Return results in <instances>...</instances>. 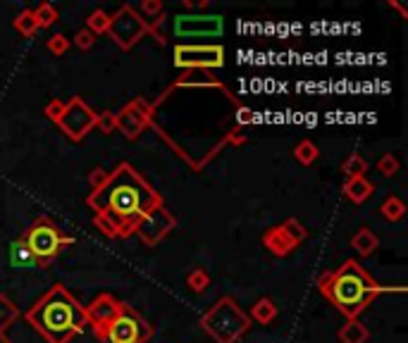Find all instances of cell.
I'll return each mask as SVG.
<instances>
[{"mask_svg":"<svg viewBox=\"0 0 408 343\" xmlns=\"http://www.w3.org/2000/svg\"><path fill=\"white\" fill-rule=\"evenodd\" d=\"M341 172H344L346 179L365 177V172H368V160H365L361 153H351L349 158L341 162Z\"/></svg>","mask_w":408,"mask_h":343,"instance_id":"24","label":"cell"},{"mask_svg":"<svg viewBox=\"0 0 408 343\" xmlns=\"http://www.w3.org/2000/svg\"><path fill=\"white\" fill-rule=\"evenodd\" d=\"M279 227H282V231H284L287 236L291 238V243L296 246V248L303 243L305 238H308V229H305V227L301 224V222L296 220V217H287L284 222H282Z\"/></svg>","mask_w":408,"mask_h":343,"instance_id":"26","label":"cell"},{"mask_svg":"<svg viewBox=\"0 0 408 343\" xmlns=\"http://www.w3.org/2000/svg\"><path fill=\"white\" fill-rule=\"evenodd\" d=\"M32 327L46 339V343H70L86 329V312L62 284L46 291L24 315Z\"/></svg>","mask_w":408,"mask_h":343,"instance_id":"3","label":"cell"},{"mask_svg":"<svg viewBox=\"0 0 408 343\" xmlns=\"http://www.w3.org/2000/svg\"><path fill=\"white\" fill-rule=\"evenodd\" d=\"M184 284H187V288L191 293H206L208 286H210V274L206 267H194L191 272L187 274V279H184Z\"/></svg>","mask_w":408,"mask_h":343,"instance_id":"23","label":"cell"},{"mask_svg":"<svg viewBox=\"0 0 408 343\" xmlns=\"http://www.w3.org/2000/svg\"><path fill=\"white\" fill-rule=\"evenodd\" d=\"M107 24H110V15L98 8L86 17V32H91L93 36H103L107 34Z\"/></svg>","mask_w":408,"mask_h":343,"instance_id":"27","label":"cell"},{"mask_svg":"<svg viewBox=\"0 0 408 343\" xmlns=\"http://www.w3.org/2000/svg\"><path fill=\"white\" fill-rule=\"evenodd\" d=\"M93 129L103 131V134H112V131H115V112L105 110V112L96 114V126H93Z\"/></svg>","mask_w":408,"mask_h":343,"instance_id":"31","label":"cell"},{"mask_svg":"<svg viewBox=\"0 0 408 343\" xmlns=\"http://www.w3.org/2000/svg\"><path fill=\"white\" fill-rule=\"evenodd\" d=\"M380 215L387 222H401L406 217V203L399 196H387L385 203L380 206Z\"/></svg>","mask_w":408,"mask_h":343,"instance_id":"22","label":"cell"},{"mask_svg":"<svg viewBox=\"0 0 408 343\" xmlns=\"http://www.w3.org/2000/svg\"><path fill=\"white\" fill-rule=\"evenodd\" d=\"M337 339H339V343H368L370 341V329L365 327L358 317L356 320H346L339 327Z\"/></svg>","mask_w":408,"mask_h":343,"instance_id":"18","label":"cell"},{"mask_svg":"<svg viewBox=\"0 0 408 343\" xmlns=\"http://www.w3.org/2000/svg\"><path fill=\"white\" fill-rule=\"evenodd\" d=\"M341 191H344L346 201H351L353 206H363V203L375 194V184L368 182L365 177H356V179H346Z\"/></svg>","mask_w":408,"mask_h":343,"instance_id":"15","label":"cell"},{"mask_svg":"<svg viewBox=\"0 0 408 343\" xmlns=\"http://www.w3.org/2000/svg\"><path fill=\"white\" fill-rule=\"evenodd\" d=\"M34 17L39 22V29H48L58 22V8L53 3H41L39 8L34 10Z\"/></svg>","mask_w":408,"mask_h":343,"instance_id":"28","label":"cell"},{"mask_svg":"<svg viewBox=\"0 0 408 343\" xmlns=\"http://www.w3.org/2000/svg\"><path fill=\"white\" fill-rule=\"evenodd\" d=\"M119 308H122V300H117L112 293H98V296L84 308V312H86V322L91 324V329L98 332L100 327H105V324L117 315Z\"/></svg>","mask_w":408,"mask_h":343,"instance_id":"13","label":"cell"},{"mask_svg":"<svg viewBox=\"0 0 408 343\" xmlns=\"http://www.w3.org/2000/svg\"><path fill=\"white\" fill-rule=\"evenodd\" d=\"M377 172H380L382 174V177H394V174H397L399 172V167H401V162H399V158H397V155H394V153H385V155H382V158L380 160H377Z\"/></svg>","mask_w":408,"mask_h":343,"instance_id":"30","label":"cell"},{"mask_svg":"<svg viewBox=\"0 0 408 343\" xmlns=\"http://www.w3.org/2000/svg\"><path fill=\"white\" fill-rule=\"evenodd\" d=\"M8 260H10V264H12L15 269H34V267H39V262H36L34 253L29 250V246L24 243V238H22V236L10 243Z\"/></svg>","mask_w":408,"mask_h":343,"instance_id":"16","label":"cell"},{"mask_svg":"<svg viewBox=\"0 0 408 343\" xmlns=\"http://www.w3.org/2000/svg\"><path fill=\"white\" fill-rule=\"evenodd\" d=\"M96 114L98 112H93L91 105L84 103V98L74 95V98L65 103V112H62V117H60V122H58V129L62 131L70 141L79 143L96 126Z\"/></svg>","mask_w":408,"mask_h":343,"instance_id":"9","label":"cell"},{"mask_svg":"<svg viewBox=\"0 0 408 343\" xmlns=\"http://www.w3.org/2000/svg\"><path fill=\"white\" fill-rule=\"evenodd\" d=\"M62 112H65V100H60V98H53V100H48L46 107H44V114L51 122H60V117H62Z\"/></svg>","mask_w":408,"mask_h":343,"instance_id":"32","label":"cell"},{"mask_svg":"<svg viewBox=\"0 0 408 343\" xmlns=\"http://www.w3.org/2000/svg\"><path fill=\"white\" fill-rule=\"evenodd\" d=\"M201 329L215 343H237L251 329V317L232 296H222L201 317Z\"/></svg>","mask_w":408,"mask_h":343,"instance_id":"4","label":"cell"},{"mask_svg":"<svg viewBox=\"0 0 408 343\" xmlns=\"http://www.w3.org/2000/svg\"><path fill=\"white\" fill-rule=\"evenodd\" d=\"M70 46H72V39H67L65 34H53L51 39L46 41V51L55 58H62L65 53L70 51Z\"/></svg>","mask_w":408,"mask_h":343,"instance_id":"29","label":"cell"},{"mask_svg":"<svg viewBox=\"0 0 408 343\" xmlns=\"http://www.w3.org/2000/svg\"><path fill=\"white\" fill-rule=\"evenodd\" d=\"M153 105L146 98H134L115 112V131H122L127 141H136L153 124Z\"/></svg>","mask_w":408,"mask_h":343,"instance_id":"11","label":"cell"},{"mask_svg":"<svg viewBox=\"0 0 408 343\" xmlns=\"http://www.w3.org/2000/svg\"><path fill=\"white\" fill-rule=\"evenodd\" d=\"M277 315H279L277 303H275L272 298L263 296V298L256 300V305L251 308L249 317H251V322H258V324H263V327H268V324H272L275 320H277Z\"/></svg>","mask_w":408,"mask_h":343,"instance_id":"19","label":"cell"},{"mask_svg":"<svg viewBox=\"0 0 408 343\" xmlns=\"http://www.w3.org/2000/svg\"><path fill=\"white\" fill-rule=\"evenodd\" d=\"M172 29L177 39H218L225 32V17L187 12V15H175Z\"/></svg>","mask_w":408,"mask_h":343,"instance_id":"10","label":"cell"},{"mask_svg":"<svg viewBox=\"0 0 408 343\" xmlns=\"http://www.w3.org/2000/svg\"><path fill=\"white\" fill-rule=\"evenodd\" d=\"M291 153H294V160H296L298 165H303V167L313 165V162L320 158V148H317L315 143L310 141V138H303V141H298L296 148H294Z\"/></svg>","mask_w":408,"mask_h":343,"instance_id":"21","label":"cell"},{"mask_svg":"<svg viewBox=\"0 0 408 343\" xmlns=\"http://www.w3.org/2000/svg\"><path fill=\"white\" fill-rule=\"evenodd\" d=\"M263 246L268 248V253H272L275 257H289L296 246L291 243V238L282 231V227H270L265 234H263Z\"/></svg>","mask_w":408,"mask_h":343,"instance_id":"14","label":"cell"},{"mask_svg":"<svg viewBox=\"0 0 408 343\" xmlns=\"http://www.w3.org/2000/svg\"><path fill=\"white\" fill-rule=\"evenodd\" d=\"M254 119H256V114H254V110H251V107H246V105L237 107V124H239V126L251 124Z\"/></svg>","mask_w":408,"mask_h":343,"instance_id":"35","label":"cell"},{"mask_svg":"<svg viewBox=\"0 0 408 343\" xmlns=\"http://www.w3.org/2000/svg\"><path fill=\"white\" fill-rule=\"evenodd\" d=\"M172 62L177 69H220L225 67V48L220 43H177L172 51Z\"/></svg>","mask_w":408,"mask_h":343,"instance_id":"7","label":"cell"},{"mask_svg":"<svg viewBox=\"0 0 408 343\" xmlns=\"http://www.w3.org/2000/svg\"><path fill=\"white\" fill-rule=\"evenodd\" d=\"M0 343H12V341L8 339V334H0Z\"/></svg>","mask_w":408,"mask_h":343,"instance_id":"37","label":"cell"},{"mask_svg":"<svg viewBox=\"0 0 408 343\" xmlns=\"http://www.w3.org/2000/svg\"><path fill=\"white\" fill-rule=\"evenodd\" d=\"M72 43L79 48V51H91L96 46V36L91 32H86V29H81V32H77V36L72 39Z\"/></svg>","mask_w":408,"mask_h":343,"instance_id":"33","label":"cell"},{"mask_svg":"<svg viewBox=\"0 0 408 343\" xmlns=\"http://www.w3.org/2000/svg\"><path fill=\"white\" fill-rule=\"evenodd\" d=\"M22 238L29 246V250L34 253L39 267H48L65 246H74L77 241L74 236H65L51 217H36L27 231L22 234Z\"/></svg>","mask_w":408,"mask_h":343,"instance_id":"5","label":"cell"},{"mask_svg":"<svg viewBox=\"0 0 408 343\" xmlns=\"http://www.w3.org/2000/svg\"><path fill=\"white\" fill-rule=\"evenodd\" d=\"M93 334L100 343H148L153 327L131 305L122 303L117 315Z\"/></svg>","mask_w":408,"mask_h":343,"instance_id":"6","label":"cell"},{"mask_svg":"<svg viewBox=\"0 0 408 343\" xmlns=\"http://www.w3.org/2000/svg\"><path fill=\"white\" fill-rule=\"evenodd\" d=\"M151 34L146 20L136 12L131 5H122L115 15H110V24H107V36L115 41L117 48L122 51H131L143 36Z\"/></svg>","mask_w":408,"mask_h":343,"instance_id":"8","label":"cell"},{"mask_svg":"<svg viewBox=\"0 0 408 343\" xmlns=\"http://www.w3.org/2000/svg\"><path fill=\"white\" fill-rule=\"evenodd\" d=\"M389 8H394L401 15V20H408V10L404 8L401 3H397V0H389Z\"/></svg>","mask_w":408,"mask_h":343,"instance_id":"36","label":"cell"},{"mask_svg":"<svg viewBox=\"0 0 408 343\" xmlns=\"http://www.w3.org/2000/svg\"><path fill=\"white\" fill-rule=\"evenodd\" d=\"M107 177H110V172L103 170V167H96V170H91V174H88V186H91V191L100 189V186L107 182Z\"/></svg>","mask_w":408,"mask_h":343,"instance_id":"34","label":"cell"},{"mask_svg":"<svg viewBox=\"0 0 408 343\" xmlns=\"http://www.w3.org/2000/svg\"><path fill=\"white\" fill-rule=\"evenodd\" d=\"M15 32L24 36V39H29V36H34L39 32V22H36V17H34V10H22L20 15L15 17Z\"/></svg>","mask_w":408,"mask_h":343,"instance_id":"25","label":"cell"},{"mask_svg":"<svg viewBox=\"0 0 408 343\" xmlns=\"http://www.w3.org/2000/svg\"><path fill=\"white\" fill-rule=\"evenodd\" d=\"M351 248L356 250L361 257H370L377 248H380V238H377V234L373 231V229L361 227L351 236Z\"/></svg>","mask_w":408,"mask_h":343,"instance_id":"17","label":"cell"},{"mask_svg":"<svg viewBox=\"0 0 408 343\" xmlns=\"http://www.w3.org/2000/svg\"><path fill=\"white\" fill-rule=\"evenodd\" d=\"M17 320H20V308H17L12 298L0 293V334H8V329Z\"/></svg>","mask_w":408,"mask_h":343,"instance_id":"20","label":"cell"},{"mask_svg":"<svg viewBox=\"0 0 408 343\" xmlns=\"http://www.w3.org/2000/svg\"><path fill=\"white\" fill-rule=\"evenodd\" d=\"M317 291L337 308L346 320H356L382 293H404V286H382L365 272L358 260H344L341 267L327 269L317 279Z\"/></svg>","mask_w":408,"mask_h":343,"instance_id":"2","label":"cell"},{"mask_svg":"<svg viewBox=\"0 0 408 343\" xmlns=\"http://www.w3.org/2000/svg\"><path fill=\"white\" fill-rule=\"evenodd\" d=\"M86 206L93 210V227L103 236L129 238L153 208L163 206V196L129 162H119L107 182L88 194Z\"/></svg>","mask_w":408,"mask_h":343,"instance_id":"1","label":"cell"},{"mask_svg":"<svg viewBox=\"0 0 408 343\" xmlns=\"http://www.w3.org/2000/svg\"><path fill=\"white\" fill-rule=\"evenodd\" d=\"M175 227H177L175 215H172L165 206H158V208H153L151 213H148L146 217L139 222V227H136L134 234L141 238L143 246L153 248V246H158L160 241H165L167 234H170Z\"/></svg>","mask_w":408,"mask_h":343,"instance_id":"12","label":"cell"}]
</instances>
